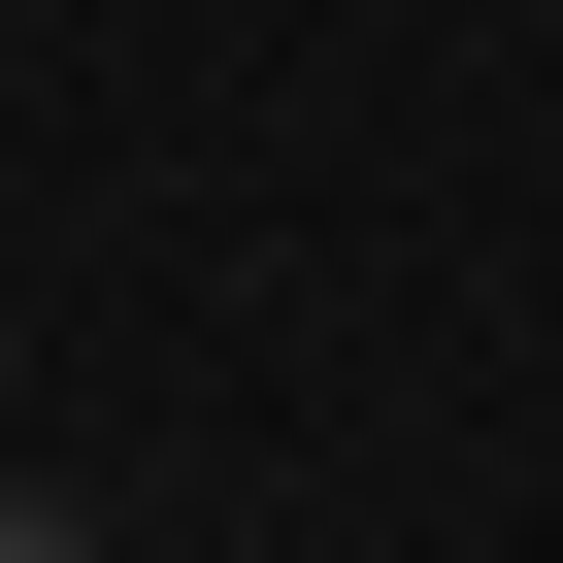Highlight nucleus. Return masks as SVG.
Wrapping results in <instances>:
<instances>
[{"mask_svg":"<svg viewBox=\"0 0 563 563\" xmlns=\"http://www.w3.org/2000/svg\"><path fill=\"white\" fill-rule=\"evenodd\" d=\"M0 563H67V497H0Z\"/></svg>","mask_w":563,"mask_h":563,"instance_id":"nucleus-1","label":"nucleus"}]
</instances>
